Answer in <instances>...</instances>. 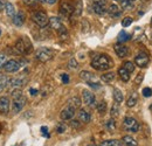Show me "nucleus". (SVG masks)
Segmentation results:
<instances>
[{"label": "nucleus", "mask_w": 152, "mask_h": 146, "mask_svg": "<svg viewBox=\"0 0 152 146\" xmlns=\"http://www.w3.org/2000/svg\"><path fill=\"white\" fill-rule=\"evenodd\" d=\"M151 110H152V105H151Z\"/></svg>", "instance_id": "obj_56"}, {"label": "nucleus", "mask_w": 152, "mask_h": 146, "mask_svg": "<svg viewBox=\"0 0 152 146\" xmlns=\"http://www.w3.org/2000/svg\"><path fill=\"white\" fill-rule=\"evenodd\" d=\"M48 25H50V27L53 28V29H55V31H58L63 25H62V22H61V20L56 17H52V18H49V23Z\"/></svg>", "instance_id": "obj_19"}, {"label": "nucleus", "mask_w": 152, "mask_h": 146, "mask_svg": "<svg viewBox=\"0 0 152 146\" xmlns=\"http://www.w3.org/2000/svg\"><path fill=\"white\" fill-rule=\"evenodd\" d=\"M25 5L29 6V7H33V6H37L39 2V0H23Z\"/></svg>", "instance_id": "obj_42"}, {"label": "nucleus", "mask_w": 152, "mask_h": 146, "mask_svg": "<svg viewBox=\"0 0 152 146\" xmlns=\"http://www.w3.org/2000/svg\"><path fill=\"white\" fill-rule=\"evenodd\" d=\"M29 92H31V95H32V96H37L39 91L37 90V89H33V88H32V89H29Z\"/></svg>", "instance_id": "obj_50"}, {"label": "nucleus", "mask_w": 152, "mask_h": 146, "mask_svg": "<svg viewBox=\"0 0 152 146\" xmlns=\"http://www.w3.org/2000/svg\"><path fill=\"white\" fill-rule=\"evenodd\" d=\"M8 84H10V78L1 75V76H0V91H1L4 88H6Z\"/></svg>", "instance_id": "obj_31"}, {"label": "nucleus", "mask_w": 152, "mask_h": 146, "mask_svg": "<svg viewBox=\"0 0 152 146\" xmlns=\"http://www.w3.org/2000/svg\"><path fill=\"white\" fill-rule=\"evenodd\" d=\"M0 35H1V31H0Z\"/></svg>", "instance_id": "obj_55"}, {"label": "nucleus", "mask_w": 152, "mask_h": 146, "mask_svg": "<svg viewBox=\"0 0 152 146\" xmlns=\"http://www.w3.org/2000/svg\"><path fill=\"white\" fill-rule=\"evenodd\" d=\"M142 80H143V75L140 74V75H139V76H138L137 78H136V81H134V82H136V84H138V83H140V82H142Z\"/></svg>", "instance_id": "obj_49"}, {"label": "nucleus", "mask_w": 152, "mask_h": 146, "mask_svg": "<svg viewBox=\"0 0 152 146\" xmlns=\"http://www.w3.org/2000/svg\"><path fill=\"white\" fill-rule=\"evenodd\" d=\"M114 49H115V53L117 54V56L121 57V58L128 56V54H129V49H128V47L124 46V45H122V43H116V45L114 46Z\"/></svg>", "instance_id": "obj_14"}, {"label": "nucleus", "mask_w": 152, "mask_h": 146, "mask_svg": "<svg viewBox=\"0 0 152 146\" xmlns=\"http://www.w3.org/2000/svg\"><path fill=\"white\" fill-rule=\"evenodd\" d=\"M114 99L116 103H122L123 102V99H124V96H123V93L122 91L119 90V89H117V88H115L114 89Z\"/></svg>", "instance_id": "obj_26"}, {"label": "nucleus", "mask_w": 152, "mask_h": 146, "mask_svg": "<svg viewBox=\"0 0 152 146\" xmlns=\"http://www.w3.org/2000/svg\"><path fill=\"white\" fill-rule=\"evenodd\" d=\"M5 11H6V14H7L10 18H13V17L15 15V7H14V5L11 4V2H6Z\"/></svg>", "instance_id": "obj_22"}, {"label": "nucleus", "mask_w": 152, "mask_h": 146, "mask_svg": "<svg viewBox=\"0 0 152 146\" xmlns=\"http://www.w3.org/2000/svg\"><path fill=\"white\" fill-rule=\"evenodd\" d=\"M130 37H131V35H130L129 33H126L125 31H122V32L119 33V35H118V42H119V43L125 42V41L130 40Z\"/></svg>", "instance_id": "obj_29"}, {"label": "nucleus", "mask_w": 152, "mask_h": 146, "mask_svg": "<svg viewBox=\"0 0 152 146\" xmlns=\"http://www.w3.org/2000/svg\"><path fill=\"white\" fill-rule=\"evenodd\" d=\"M32 20L38 25L39 27H41V28L47 27L48 23H49V18H48V15H47L45 12H42V11H39V12L33 13V14H32Z\"/></svg>", "instance_id": "obj_5"}, {"label": "nucleus", "mask_w": 152, "mask_h": 146, "mask_svg": "<svg viewBox=\"0 0 152 146\" xmlns=\"http://www.w3.org/2000/svg\"><path fill=\"white\" fill-rule=\"evenodd\" d=\"M88 146H99V145H88Z\"/></svg>", "instance_id": "obj_52"}, {"label": "nucleus", "mask_w": 152, "mask_h": 146, "mask_svg": "<svg viewBox=\"0 0 152 146\" xmlns=\"http://www.w3.org/2000/svg\"><path fill=\"white\" fill-rule=\"evenodd\" d=\"M68 105H70V107H73L74 109H78L80 107H81V104H82V102H81V99H80V97H77V96H74V97H70L69 99H68Z\"/></svg>", "instance_id": "obj_21"}, {"label": "nucleus", "mask_w": 152, "mask_h": 146, "mask_svg": "<svg viewBox=\"0 0 152 146\" xmlns=\"http://www.w3.org/2000/svg\"><path fill=\"white\" fill-rule=\"evenodd\" d=\"M74 13V7L67 1H62L60 5V14L63 17H69Z\"/></svg>", "instance_id": "obj_10"}, {"label": "nucleus", "mask_w": 152, "mask_h": 146, "mask_svg": "<svg viewBox=\"0 0 152 146\" xmlns=\"http://www.w3.org/2000/svg\"><path fill=\"white\" fill-rule=\"evenodd\" d=\"M13 23L18 27H21L23 23H25V14L23 12L19 11L18 13H15V15L13 17Z\"/></svg>", "instance_id": "obj_17"}, {"label": "nucleus", "mask_w": 152, "mask_h": 146, "mask_svg": "<svg viewBox=\"0 0 152 146\" xmlns=\"http://www.w3.org/2000/svg\"><path fill=\"white\" fill-rule=\"evenodd\" d=\"M118 75H119V77H121V80L123 82H128L130 80V73L126 69H124L123 67L118 69Z\"/></svg>", "instance_id": "obj_24"}, {"label": "nucleus", "mask_w": 152, "mask_h": 146, "mask_svg": "<svg viewBox=\"0 0 152 146\" xmlns=\"http://www.w3.org/2000/svg\"><path fill=\"white\" fill-rule=\"evenodd\" d=\"M113 64H114L113 60L105 54L96 55V56H94V58L91 61V67L96 70H99V72L110 69L113 67Z\"/></svg>", "instance_id": "obj_1"}, {"label": "nucleus", "mask_w": 152, "mask_h": 146, "mask_svg": "<svg viewBox=\"0 0 152 146\" xmlns=\"http://www.w3.org/2000/svg\"><path fill=\"white\" fill-rule=\"evenodd\" d=\"M15 50L22 55H27L32 52V42L29 41V39L27 36H21L20 39H18V41L15 42L14 46Z\"/></svg>", "instance_id": "obj_2"}, {"label": "nucleus", "mask_w": 152, "mask_h": 146, "mask_svg": "<svg viewBox=\"0 0 152 146\" xmlns=\"http://www.w3.org/2000/svg\"><path fill=\"white\" fill-rule=\"evenodd\" d=\"M66 130H67V126H66L64 123H60V124H57V126H56L57 133H64Z\"/></svg>", "instance_id": "obj_39"}, {"label": "nucleus", "mask_w": 152, "mask_h": 146, "mask_svg": "<svg viewBox=\"0 0 152 146\" xmlns=\"http://www.w3.org/2000/svg\"><path fill=\"white\" fill-rule=\"evenodd\" d=\"M137 102H138V95H137V92L134 91L131 92L130 96H129V98H128V101H126V105L129 108H133L137 104Z\"/></svg>", "instance_id": "obj_20"}, {"label": "nucleus", "mask_w": 152, "mask_h": 146, "mask_svg": "<svg viewBox=\"0 0 152 146\" xmlns=\"http://www.w3.org/2000/svg\"><path fill=\"white\" fill-rule=\"evenodd\" d=\"M122 140L126 146H137V142L133 139L131 136H124Z\"/></svg>", "instance_id": "obj_27"}, {"label": "nucleus", "mask_w": 152, "mask_h": 146, "mask_svg": "<svg viewBox=\"0 0 152 146\" xmlns=\"http://www.w3.org/2000/svg\"><path fill=\"white\" fill-rule=\"evenodd\" d=\"M54 56V52L47 47H42V48H39L38 50L35 52V57L37 60H39L40 62H48L53 58Z\"/></svg>", "instance_id": "obj_4"}, {"label": "nucleus", "mask_w": 152, "mask_h": 146, "mask_svg": "<svg viewBox=\"0 0 152 146\" xmlns=\"http://www.w3.org/2000/svg\"><path fill=\"white\" fill-rule=\"evenodd\" d=\"M108 12H109V14L113 15V17H119V15H121V9H119V7H118L116 4H113V5L109 6Z\"/></svg>", "instance_id": "obj_25"}, {"label": "nucleus", "mask_w": 152, "mask_h": 146, "mask_svg": "<svg viewBox=\"0 0 152 146\" xmlns=\"http://www.w3.org/2000/svg\"><path fill=\"white\" fill-rule=\"evenodd\" d=\"M25 104H26V98L23 96H21L18 99H13V103H12V111H13V113H15V115L19 113L20 111L23 109Z\"/></svg>", "instance_id": "obj_13"}, {"label": "nucleus", "mask_w": 152, "mask_h": 146, "mask_svg": "<svg viewBox=\"0 0 152 146\" xmlns=\"http://www.w3.org/2000/svg\"><path fill=\"white\" fill-rule=\"evenodd\" d=\"M130 1H132V2H133V1H136V0H130Z\"/></svg>", "instance_id": "obj_53"}, {"label": "nucleus", "mask_w": 152, "mask_h": 146, "mask_svg": "<svg viewBox=\"0 0 152 146\" xmlns=\"http://www.w3.org/2000/svg\"><path fill=\"white\" fill-rule=\"evenodd\" d=\"M68 66H69V68H72V69H77V67H78V63H77V61H76L75 58L73 57V58H70V61H69Z\"/></svg>", "instance_id": "obj_41"}, {"label": "nucleus", "mask_w": 152, "mask_h": 146, "mask_svg": "<svg viewBox=\"0 0 152 146\" xmlns=\"http://www.w3.org/2000/svg\"><path fill=\"white\" fill-rule=\"evenodd\" d=\"M133 19L130 18V17H126V18L123 19V21H122V26L123 27H129L131 23H132Z\"/></svg>", "instance_id": "obj_38"}, {"label": "nucleus", "mask_w": 152, "mask_h": 146, "mask_svg": "<svg viewBox=\"0 0 152 146\" xmlns=\"http://www.w3.org/2000/svg\"><path fill=\"white\" fill-rule=\"evenodd\" d=\"M123 68L126 69L129 73L131 74V73H133V70H134V64H133L132 62H130V61H126V62L123 64Z\"/></svg>", "instance_id": "obj_35"}, {"label": "nucleus", "mask_w": 152, "mask_h": 146, "mask_svg": "<svg viewBox=\"0 0 152 146\" xmlns=\"http://www.w3.org/2000/svg\"><path fill=\"white\" fill-rule=\"evenodd\" d=\"M11 96L13 97V99H18V98H20L22 96V91L20 89H14L13 91L11 92Z\"/></svg>", "instance_id": "obj_37"}, {"label": "nucleus", "mask_w": 152, "mask_h": 146, "mask_svg": "<svg viewBox=\"0 0 152 146\" xmlns=\"http://www.w3.org/2000/svg\"><path fill=\"white\" fill-rule=\"evenodd\" d=\"M114 78H115V73H113V72H110V73H105L101 76V80H102L103 82H107V83L114 81Z\"/></svg>", "instance_id": "obj_28"}, {"label": "nucleus", "mask_w": 152, "mask_h": 146, "mask_svg": "<svg viewBox=\"0 0 152 146\" xmlns=\"http://www.w3.org/2000/svg\"><path fill=\"white\" fill-rule=\"evenodd\" d=\"M6 62H7V56L4 54H0V69L4 68V66H5Z\"/></svg>", "instance_id": "obj_43"}, {"label": "nucleus", "mask_w": 152, "mask_h": 146, "mask_svg": "<svg viewBox=\"0 0 152 146\" xmlns=\"http://www.w3.org/2000/svg\"><path fill=\"white\" fill-rule=\"evenodd\" d=\"M119 111H121V109H119V104H118V103H115L114 105H113V108H111V112H110L111 117H113V118L118 117Z\"/></svg>", "instance_id": "obj_33"}, {"label": "nucleus", "mask_w": 152, "mask_h": 146, "mask_svg": "<svg viewBox=\"0 0 152 146\" xmlns=\"http://www.w3.org/2000/svg\"><path fill=\"white\" fill-rule=\"evenodd\" d=\"M20 68H21V63H20L19 61L14 60V58L8 60V61L5 63V66H4V69H5V72H7V73H15V72L19 70Z\"/></svg>", "instance_id": "obj_8"}, {"label": "nucleus", "mask_w": 152, "mask_h": 146, "mask_svg": "<svg viewBox=\"0 0 152 146\" xmlns=\"http://www.w3.org/2000/svg\"><path fill=\"white\" fill-rule=\"evenodd\" d=\"M57 32H58V35H60L61 39H66V37H68V32H67V29H66L64 26H62Z\"/></svg>", "instance_id": "obj_36"}, {"label": "nucleus", "mask_w": 152, "mask_h": 146, "mask_svg": "<svg viewBox=\"0 0 152 146\" xmlns=\"http://www.w3.org/2000/svg\"><path fill=\"white\" fill-rule=\"evenodd\" d=\"M41 133H42L45 137L48 138V137H49V134H48V128H47V126H42V128H41Z\"/></svg>", "instance_id": "obj_47"}, {"label": "nucleus", "mask_w": 152, "mask_h": 146, "mask_svg": "<svg viewBox=\"0 0 152 146\" xmlns=\"http://www.w3.org/2000/svg\"><path fill=\"white\" fill-rule=\"evenodd\" d=\"M105 128H108L109 131H111V132H114L115 130H116V123H115L114 119H109L107 123H105Z\"/></svg>", "instance_id": "obj_34"}, {"label": "nucleus", "mask_w": 152, "mask_h": 146, "mask_svg": "<svg viewBox=\"0 0 152 146\" xmlns=\"http://www.w3.org/2000/svg\"><path fill=\"white\" fill-rule=\"evenodd\" d=\"M96 109L97 111L101 113V115H104L105 112H107V103L104 102V101H102V102H99L98 104H97V107H96Z\"/></svg>", "instance_id": "obj_30"}, {"label": "nucleus", "mask_w": 152, "mask_h": 146, "mask_svg": "<svg viewBox=\"0 0 152 146\" xmlns=\"http://www.w3.org/2000/svg\"><path fill=\"white\" fill-rule=\"evenodd\" d=\"M25 83H27V78H23V76L10 80V84L12 87H14V88H19L21 85H25Z\"/></svg>", "instance_id": "obj_18"}, {"label": "nucleus", "mask_w": 152, "mask_h": 146, "mask_svg": "<svg viewBox=\"0 0 152 146\" xmlns=\"http://www.w3.org/2000/svg\"><path fill=\"white\" fill-rule=\"evenodd\" d=\"M77 116H78V120H80L81 123H89V122L91 120V116H90V113L83 109H81L80 111H78Z\"/></svg>", "instance_id": "obj_16"}, {"label": "nucleus", "mask_w": 152, "mask_h": 146, "mask_svg": "<svg viewBox=\"0 0 152 146\" xmlns=\"http://www.w3.org/2000/svg\"><path fill=\"white\" fill-rule=\"evenodd\" d=\"M61 80H62V82L64 84H68L69 83V76H68V74H62L61 75Z\"/></svg>", "instance_id": "obj_45"}, {"label": "nucleus", "mask_w": 152, "mask_h": 146, "mask_svg": "<svg viewBox=\"0 0 152 146\" xmlns=\"http://www.w3.org/2000/svg\"><path fill=\"white\" fill-rule=\"evenodd\" d=\"M99 146H123V142L117 140V139H109V140L102 142Z\"/></svg>", "instance_id": "obj_23"}, {"label": "nucleus", "mask_w": 152, "mask_h": 146, "mask_svg": "<svg viewBox=\"0 0 152 146\" xmlns=\"http://www.w3.org/2000/svg\"><path fill=\"white\" fill-rule=\"evenodd\" d=\"M70 125H72V128H78L80 126H81V122L80 120H72L70 122Z\"/></svg>", "instance_id": "obj_46"}, {"label": "nucleus", "mask_w": 152, "mask_h": 146, "mask_svg": "<svg viewBox=\"0 0 152 146\" xmlns=\"http://www.w3.org/2000/svg\"><path fill=\"white\" fill-rule=\"evenodd\" d=\"M45 1H46L47 4H49V5H54L57 0H45Z\"/></svg>", "instance_id": "obj_51"}, {"label": "nucleus", "mask_w": 152, "mask_h": 146, "mask_svg": "<svg viewBox=\"0 0 152 146\" xmlns=\"http://www.w3.org/2000/svg\"><path fill=\"white\" fill-rule=\"evenodd\" d=\"M149 61H150L149 55L146 54V53H144V52L139 53V54L134 57V63H136V66H138L139 68H145V67L149 64Z\"/></svg>", "instance_id": "obj_9"}, {"label": "nucleus", "mask_w": 152, "mask_h": 146, "mask_svg": "<svg viewBox=\"0 0 152 146\" xmlns=\"http://www.w3.org/2000/svg\"><path fill=\"white\" fill-rule=\"evenodd\" d=\"M123 128L129 132H137L139 130V124L132 117H125L123 122Z\"/></svg>", "instance_id": "obj_6"}, {"label": "nucleus", "mask_w": 152, "mask_h": 146, "mask_svg": "<svg viewBox=\"0 0 152 146\" xmlns=\"http://www.w3.org/2000/svg\"><path fill=\"white\" fill-rule=\"evenodd\" d=\"M82 97H83V102L84 104H87L88 107H94L96 103L95 95L89 90H83L82 91Z\"/></svg>", "instance_id": "obj_11"}, {"label": "nucleus", "mask_w": 152, "mask_h": 146, "mask_svg": "<svg viewBox=\"0 0 152 146\" xmlns=\"http://www.w3.org/2000/svg\"><path fill=\"white\" fill-rule=\"evenodd\" d=\"M80 77H81L83 81H86V82H87L91 88L98 89V88L101 87L99 81L97 80V77H96L93 73H90V72H87V70L81 72V73H80Z\"/></svg>", "instance_id": "obj_3"}, {"label": "nucleus", "mask_w": 152, "mask_h": 146, "mask_svg": "<svg viewBox=\"0 0 152 146\" xmlns=\"http://www.w3.org/2000/svg\"><path fill=\"white\" fill-rule=\"evenodd\" d=\"M10 111V99L6 96L0 97V113L1 115H7Z\"/></svg>", "instance_id": "obj_15"}, {"label": "nucleus", "mask_w": 152, "mask_h": 146, "mask_svg": "<svg viewBox=\"0 0 152 146\" xmlns=\"http://www.w3.org/2000/svg\"><path fill=\"white\" fill-rule=\"evenodd\" d=\"M121 6L123 9H132L133 8V2L130 0H122L121 1Z\"/></svg>", "instance_id": "obj_32"}, {"label": "nucleus", "mask_w": 152, "mask_h": 146, "mask_svg": "<svg viewBox=\"0 0 152 146\" xmlns=\"http://www.w3.org/2000/svg\"><path fill=\"white\" fill-rule=\"evenodd\" d=\"M5 6H6L5 0H0V11H4L5 9Z\"/></svg>", "instance_id": "obj_48"}, {"label": "nucleus", "mask_w": 152, "mask_h": 146, "mask_svg": "<svg viewBox=\"0 0 152 146\" xmlns=\"http://www.w3.org/2000/svg\"><path fill=\"white\" fill-rule=\"evenodd\" d=\"M74 116H75V109L70 105H67L60 113V117L62 120H70V119H73Z\"/></svg>", "instance_id": "obj_12"}, {"label": "nucleus", "mask_w": 152, "mask_h": 146, "mask_svg": "<svg viewBox=\"0 0 152 146\" xmlns=\"http://www.w3.org/2000/svg\"><path fill=\"white\" fill-rule=\"evenodd\" d=\"M142 93H143V96H144V97H151L152 90L150 89V88H144V89H143V91H142Z\"/></svg>", "instance_id": "obj_44"}, {"label": "nucleus", "mask_w": 152, "mask_h": 146, "mask_svg": "<svg viewBox=\"0 0 152 146\" xmlns=\"http://www.w3.org/2000/svg\"><path fill=\"white\" fill-rule=\"evenodd\" d=\"M142 1H148V0H142Z\"/></svg>", "instance_id": "obj_54"}, {"label": "nucleus", "mask_w": 152, "mask_h": 146, "mask_svg": "<svg viewBox=\"0 0 152 146\" xmlns=\"http://www.w3.org/2000/svg\"><path fill=\"white\" fill-rule=\"evenodd\" d=\"M93 9L96 14L103 15L108 11V5L105 0H94L93 1Z\"/></svg>", "instance_id": "obj_7"}, {"label": "nucleus", "mask_w": 152, "mask_h": 146, "mask_svg": "<svg viewBox=\"0 0 152 146\" xmlns=\"http://www.w3.org/2000/svg\"><path fill=\"white\" fill-rule=\"evenodd\" d=\"M74 13H75V15H81V13H82V2L81 1H78L77 2V7L74 8Z\"/></svg>", "instance_id": "obj_40"}]
</instances>
